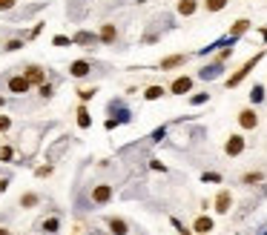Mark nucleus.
<instances>
[{
	"instance_id": "1",
	"label": "nucleus",
	"mask_w": 267,
	"mask_h": 235,
	"mask_svg": "<svg viewBox=\"0 0 267 235\" xmlns=\"http://www.w3.org/2000/svg\"><path fill=\"white\" fill-rule=\"evenodd\" d=\"M0 83H3V89H6V92H12V95H26V92L32 89V81H29V78H26L23 72L6 75V78H3Z\"/></svg>"
},
{
	"instance_id": "2",
	"label": "nucleus",
	"mask_w": 267,
	"mask_h": 235,
	"mask_svg": "<svg viewBox=\"0 0 267 235\" xmlns=\"http://www.w3.org/2000/svg\"><path fill=\"white\" fill-rule=\"evenodd\" d=\"M261 58H264V52H259V55H253V58L247 60V63H244V66H241V69H238L236 75H230V78H227V89H236L238 83H241V81H244V78H247V75L253 72V69L259 66V60H261Z\"/></svg>"
},
{
	"instance_id": "3",
	"label": "nucleus",
	"mask_w": 267,
	"mask_h": 235,
	"mask_svg": "<svg viewBox=\"0 0 267 235\" xmlns=\"http://www.w3.org/2000/svg\"><path fill=\"white\" fill-rule=\"evenodd\" d=\"M107 109H109V115H112V121H118V124H130L132 121V112L127 109V103H124L121 98H112Z\"/></svg>"
},
{
	"instance_id": "4",
	"label": "nucleus",
	"mask_w": 267,
	"mask_h": 235,
	"mask_svg": "<svg viewBox=\"0 0 267 235\" xmlns=\"http://www.w3.org/2000/svg\"><path fill=\"white\" fill-rule=\"evenodd\" d=\"M109 201H112V186H109V184H98L92 190V204L104 206V204H109Z\"/></svg>"
},
{
	"instance_id": "5",
	"label": "nucleus",
	"mask_w": 267,
	"mask_h": 235,
	"mask_svg": "<svg viewBox=\"0 0 267 235\" xmlns=\"http://www.w3.org/2000/svg\"><path fill=\"white\" fill-rule=\"evenodd\" d=\"M72 40L78 46H84V49H98L101 46V35H89V32H78Z\"/></svg>"
},
{
	"instance_id": "6",
	"label": "nucleus",
	"mask_w": 267,
	"mask_h": 235,
	"mask_svg": "<svg viewBox=\"0 0 267 235\" xmlns=\"http://www.w3.org/2000/svg\"><path fill=\"white\" fill-rule=\"evenodd\" d=\"M238 126H241V129H256V126H259L256 109H241L238 112Z\"/></svg>"
},
{
	"instance_id": "7",
	"label": "nucleus",
	"mask_w": 267,
	"mask_h": 235,
	"mask_svg": "<svg viewBox=\"0 0 267 235\" xmlns=\"http://www.w3.org/2000/svg\"><path fill=\"white\" fill-rule=\"evenodd\" d=\"M224 152L230 155V158L241 155V152H244V138H241V135H230V138H227V144H224Z\"/></svg>"
},
{
	"instance_id": "8",
	"label": "nucleus",
	"mask_w": 267,
	"mask_h": 235,
	"mask_svg": "<svg viewBox=\"0 0 267 235\" xmlns=\"http://www.w3.org/2000/svg\"><path fill=\"white\" fill-rule=\"evenodd\" d=\"M230 206H233L230 190H221V192L216 195V213H218V215H227V213H230Z\"/></svg>"
},
{
	"instance_id": "9",
	"label": "nucleus",
	"mask_w": 267,
	"mask_h": 235,
	"mask_svg": "<svg viewBox=\"0 0 267 235\" xmlns=\"http://www.w3.org/2000/svg\"><path fill=\"white\" fill-rule=\"evenodd\" d=\"M190 89H193V78H190V75H181V78H175V81H173L170 92H173V95H187Z\"/></svg>"
},
{
	"instance_id": "10",
	"label": "nucleus",
	"mask_w": 267,
	"mask_h": 235,
	"mask_svg": "<svg viewBox=\"0 0 267 235\" xmlns=\"http://www.w3.org/2000/svg\"><path fill=\"white\" fill-rule=\"evenodd\" d=\"M187 60H190V55H170V58H164L158 63V69L161 72H167V69H178V66H184Z\"/></svg>"
},
{
	"instance_id": "11",
	"label": "nucleus",
	"mask_w": 267,
	"mask_h": 235,
	"mask_svg": "<svg viewBox=\"0 0 267 235\" xmlns=\"http://www.w3.org/2000/svg\"><path fill=\"white\" fill-rule=\"evenodd\" d=\"M92 72V63H89V60H75V63H69V75H72V78H87V75Z\"/></svg>"
},
{
	"instance_id": "12",
	"label": "nucleus",
	"mask_w": 267,
	"mask_h": 235,
	"mask_svg": "<svg viewBox=\"0 0 267 235\" xmlns=\"http://www.w3.org/2000/svg\"><path fill=\"white\" fill-rule=\"evenodd\" d=\"M115 40H118L115 23H104V26H101V43L104 46H115Z\"/></svg>"
},
{
	"instance_id": "13",
	"label": "nucleus",
	"mask_w": 267,
	"mask_h": 235,
	"mask_svg": "<svg viewBox=\"0 0 267 235\" xmlns=\"http://www.w3.org/2000/svg\"><path fill=\"white\" fill-rule=\"evenodd\" d=\"M221 72H224V63H221V60H216V63L204 66L201 72H198V78H201V81H213V78H218Z\"/></svg>"
},
{
	"instance_id": "14",
	"label": "nucleus",
	"mask_w": 267,
	"mask_h": 235,
	"mask_svg": "<svg viewBox=\"0 0 267 235\" xmlns=\"http://www.w3.org/2000/svg\"><path fill=\"white\" fill-rule=\"evenodd\" d=\"M107 227H109V232H112V235H127V232H130V224H127L124 218H109Z\"/></svg>"
},
{
	"instance_id": "15",
	"label": "nucleus",
	"mask_w": 267,
	"mask_h": 235,
	"mask_svg": "<svg viewBox=\"0 0 267 235\" xmlns=\"http://www.w3.org/2000/svg\"><path fill=\"white\" fill-rule=\"evenodd\" d=\"M23 75H26L32 83H46V72L40 66H26V69H23Z\"/></svg>"
},
{
	"instance_id": "16",
	"label": "nucleus",
	"mask_w": 267,
	"mask_h": 235,
	"mask_svg": "<svg viewBox=\"0 0 267 235\" xmlns=\"http://www.w3.org/2000/svg\"><path fill=\"white\" fill-rule=\"evenodd\" d=\"M37 204H40V195H37V192H23V195H20V206H23V209H35Z\"/></svg>"
},
{
	"instance_id": "17",
	"label": "nucleus",
	"mask_w": 267,
	"mask_h": 235,
	"mask_svg": "<svg viewBox=\"0 0 267 235\" xmlns=\"http://www.w3.org/2000/svg\"><path fill=\"white\" fill-rule=\"evenodd\" d=\"M247 29H250V20H247V17H241V20H236L230 26V37H236V40H238V37L244 35Z\"/></svg>"
},
{
	"instance_id": "18",
	"label": "nucleus",
	"mask_w": 267,
	"mask_h": 235,
	"mask_svg": "<svg viewBox=\"0 0 267 235\" xmlns=\"http://www.w3.org/2000/svg\"><path fill=\"white\" fill-rule=\"evenodd\" d=\"M193 229H195V232H201V235H210V229H213V218H207V215H201V218H195Z\"/></svg>"
},
{
	"instance_id": "19",
	"label": "nucleus",
	"mask_w": 267,
	"mask_h": 235,
	"mask_svg": "<svg viewBox=\"0 0 267 235\" xmlns=\"http://www.w3.org/2000/svg\"><path fill=\"white\" fill-rule=\"evenodd\" d=\"M261 181H264V172H259V169H253V172H244V175H241V184L244 186L261 184Z\"/></svg>"
},
{
	"instance_id": "20",
	"label": "nucleus",
	"mask_w": 267,
	"mask_h": 235,
	"mask_svg": "<svg viewBox=\"0 0 267 235\" xmlns=\"http://www.w3.org/2000/svg\"><path fill=\"white\" fill-rule=\"evenodd\" d=\"M195 9H198V0H178V15L190 17L195 15Z\"/></svg>"
},
{
	"instance_id": "21",
	"label": "nucleus",
	"mask_w": 267,
	"mask_h": 235,
	"mask_svg": "<svg viewBox=\"0 0 267 235\" xmlns=\"http://www.w3.org/2000/svg\"><path fill=\"white\" fill-rule=\"evenodd\" d=\"M40 229H44V232H49V235H55L60 229V218H58V215H52V218L40 221Z\"/></svg>"
},
{
	"instance_id": "22",
	"label": "nucleus",
	"mask_w": 267,
	"mask_h": 235,
	"mask_svg": "<svg viewBox=\"0 0 267 235\" xmlns=\"http://www.w3.org/2000/svg\"><path fill=\"white\" fill-rule=\"evenodd\" d=\"M78 126H80V129H89V126H92V118H89L87 106H80V109H78Z\"/></svg>"
},
{
	"instance_id": "23",
	"label": "nucleus",
	"mask_w": 267,
	"mask_h": 235,
	"mask_svg": "<svg viewBox=\"0 0 267 235\" xmlns=\"http://www.w3.org/2000/svg\"><path fill=\"white\" fill-rule=\"evenodd\" d=\"M264 95H267V89L261 86V83H256V86L250 89V103H261V101H264Z\"/></svg>"
},
{
	"instance_id": "24",
	"label": "nucleus",
	"mask_w": 267,
	"mask_h": 235,
	"mask_svg": "<svg viewBox=\"0 0 267 235\" xmlns=\"http://www.w3.org/2000/svg\"><path fill=\"white\" fill-rule=\"evenodd\" d=\"M164 92H167L164 86H150V89L144 92V98H147V101H158V98L164 95Z\"/></svg>"
},
{
	"instance_id": "25",
	"label": "nucleus",
	"mask_w": 267,
	"mask_h": 235,
	"mask_svg": "<svg viewBox=\"0 0 267 235\" xmlns=\"http://www.w3.org/2000/svg\"><path fill=\"white\" fill-rule=\"evenodd\" d=\"M224 6H227V0H204V9H207V12H221Z\"/></svg>"
},
{
	"instance_id": "26",
	"label": "nucleus",
	"mask_w": 267,
	"mask_h": 235,
	"mask_svg": "<svg viewBox=\"0 0 267 235\" xmlns=\"http://www.w3.org/2000/svg\"><path fill=\"white\" fill-rule=\"evenodd\" d=\"M95 92H98L95 86H80V89H78V98H80V101H92Z\"/></svg>"
},
{
	"instance_id": "27",
	"label": "nucleus",
	"mask_w": 267,
	"mask_h": 235,
	"mask_svg": "<svg viewBox=\"0 0 267 235\" xmlns=\"http://www.w3.org/2000/svg\"><path fill=\"white\" fill-rule=\"evenodd\" d=\"M20 46H23V40H20V37H12V40H9L6 46H3V52H17Z\"/></svg>"
},
{
	"instance_id": "28",
	"label": "nucleus",
	"mask_w": 267,
	"mask_h": 235,
	"mask_svg": "<svg viewBox=\"0 0 267 235\" xmlns=\"http://www.w3.org/2000/svg\"><path fill=\"white\" fill-rule=\"evenodd\" d=\"M12 155H15V149H12V147H0V161H12Z\"/></svg>"
},
{
	"instance_id": "29",
	"label": "nucleus",
	"mask_w": 267,
	"mask_h": 235,
	"mask_svg": "<svg viewBox=\"0 0 267 235\" xmlns=\"http://www.w3.org/2000/svg\"><path fill=\"white\" fill-rule=\"evenodd\" d=\"M52 43H55V46H72L75 40H72V37H64V35H55V40H52Z\"/></svg>"
},
{
	"instance_id": "30",
	"label": "nucleus",
	"mask_w": 267,
	"mask_h": 235,
	"mask_svg": "<svg viewBox=\"0 0 267 235\" xmlns=\"http://www.w3.org/2000/svg\"><path fill=\"white\" fill-rule=\"evenodd\" d=\"M52 92H55L52 83H40V98H52Z\"/></svg>"
},
{
	"instance_id": "31",
	"label": "nucleus",
	"mask_w": 267,
	"mask_h": 235,
	"mask_svg": "<svg viewBox=\"0 0 267 235\" xmlns=\"http://www.w3.org/2000/svg\"><path fill=\"white\" fill-rule=\"evenodd\" d=\"M207 98H210L207 92H201V95H193V98H190V103H193V106H201V103L207 101Z\"/></svg>"
},
{
	"instance_id": "32",
	"label": "nucleus",
	"mask_w": 267,
	"mask_h": 235,
	"mask_svg": "<svg viewBox=\"0 0 267 235\" xmlns=\"http://www.w3.org/2000/svg\"><path fill=\"white\" fill-rule=\"evenodd\" d=\"M9 126H12V118H9V115H0V132H6Z\"/></svg>"
},
{
	"instance_id": "33",
	"label": "nucleus",
	"mask_w": 267,
	"mask_h": 235,
	"mask_svg": "<svg viewBox=\"0 0 267 235\" xmlns=\"http://www.w3.org/2000/svg\"><path fill=\"white\" fill-rule=\"evenodd\" d=\"M204 181H213V184H218V181H221V175H218V172H204Z\"/></svg>"
},
{
	"instance_id": "34",
	"label": "nucleus",
	"mask_w": 267,
	"mask_h": 235,
	"mask_svg": "<svg viewBox=\"0 0 267 235\" xmlns=\"http://www.w3.org/2000/svg\"><path fill=\"white\" fill-rule=\"evenodd\" d=\"M17 0H0V12H9V9H15Z\"/></svg>"
},
{
	"instance_id": "35",
	"label": "nucleus",
	"mask_w": 267,
	"mask_h": 235,
	"mask_svg": "<svg viewBox=\"0 0 267 235\" xmlns=\"http://www.w3.org/2000/svg\"><path fill=\"white\" fill-rule=\"evenodd\" d=\"M37 178H46V175H52V167H37V172H35Z\"/></svg>"
},
{
	"instance_id": "36",
	"label": "nucleus",
	"mask_w": 267,
	"mask_h": 235,
	"mask_svg": "<svg viewBox=\"0 0 267 235\" xmlns=\"http://www.w3.org/2000/svg\"><path fill=\"white\" fill-rule=\"evenodd\" d=\"M6 186H9V178H0V192L6 190Z\"/></svg>"
},
{
	"instance_id": "37",
	"label": "nucleus",
	"mask_w": 267,
	"mask_h": 235,
	"mask_svg": "<svg viewBox=\"0 0 267 235\" xmlns=\"http://www.w3.org/2000/svg\"><path fill=\"white\" fill-rule=\"evenodd\" d=\"M0 235H12V232H9V229H6V227H0Z\"/></svg>"
},
{
	"instance_id": "38",
	"label": "nucleus",
	"mask_w": 267,
	"mask_h": 235,
	"mask_svg": "<svg viewBox=\"0 0 267 235\" xmlns=\"http://www.w3.org/2000/svg\"><path fill=\"white\" fill-rule=\"evenodd\" d=\"M3 103H6V101H3V98H0V106H3Z\"/></svg>"
},
{
	"instance_id": "39",
	"label": "nucleus",
	"mask_w": 267,
	"mask_h": 235,
	"mask_svg": "<svg viewBox=\"0 0 267 235\" xmlns=\"http://www.w3.org/2000/svg\"><path fill=\"white\" fill-rule=\"evenodd\" d=\"M261 235H267V232H261Z\"/></svg>"
},
{
	"instance_id": "40",
	"label": "nucleus",
	"mask_w": 267,
	"mask_h": 235,
	"mask_svg": "<svg viewBox=\"0 0 267 235\" xmlns=\"http://www.w3.org/2000/svg\"><path fill=\"white\" fill-rule=\"evenodd\" d=\"M198 235H201V232H198Z\"/></svg>"
}]
</instances>
